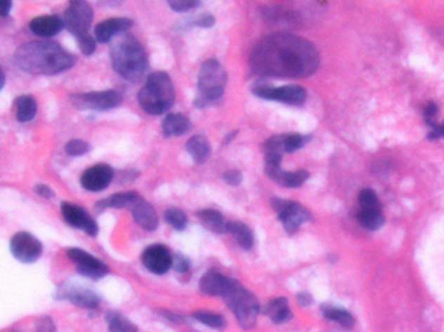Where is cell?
<instances>
[{"mask_svg":"<svg viewBox=\"0 0 444 332\" xmlns=\"http://www.w3.org/2000/svg\"><path fill=\"white\" fill-rule=\"evenodd\" d=\"M320 64L316 46L298 35L275 33L257 43L251 55L252 70L266 77L306 78Z\"/></svg>","mask_w":444,"mask_h":332,"instance_id":"obj_1","label":"cell"},{"mask_svg":"<svg viewBox=\"0 0 444 332\" xmlns=\"http://www.w3.org/2000/svg\"><path fill=\"white\" fill-rule=\"evenodd\" d=\"M18 67L32 74L53 76L69 70L76 64V56L56 42H27L15 53Z\"/></svg>","mask_w":444,"mask_h":332,"instance_id":"obj_2","label":"cell"},{"mask_svg":"<svg viewBox=\"0 0 444 332\" xmlns=\"http://www.w3.org/2000/svg\"><path fill=\"white\" fill-rule=\"evenodd\" d=\"M112 67L117 74L130 82L145 77L148 60L143 46L133 35H120L111 46Z\"/></svg>","mask_w":444,"mask_h":332,"instance_id":"obj_3","label":"cell"},{"mask_svg":"<svg viewBox=\"0 0 444 332\" xmlns=\"http://www.w3.org/2000/svg\"><path fill=\"white\" fill-rule=\"evenodd\" d=\"M174 100V86L165 72H155L150 74L138 94L141 108L151 116H159L169 111Z\"/></svg>","mask_w":444,"mask_h":332,"instance_id":"obj_4","label":"cell"},{"mask_svg":"<svg viewBox=\"0 0 444 332\" xmlns=\"http://www.w3.org/2000/svg\"><path fill=\"white\" fill-rule=\"evenodd\" d=\"M228 82L226 70L218 60H207L197 76V96L195 105L205 108L220 102Z\"/></svg>","mask_w":444,"mask_h":332,"instance_id":"obj_5","label":"cell"},{"mask_svg":"<svg viewBox=\"0 0 444 332\" xmlns=\"http://www.w3.org/2000/svg\"><path fill=\"white\" fill-rule=\"evenodd\" d=\"M226 305L235 315L238 324L243 330H251L256 326L257 317L260 313V304L256 296L234 281L230 290L223 296Z\"/></svg>","mask_w":444,"mask_h":332,"instance_id":"obj_6","label":"cell"},{"mask_svg":"<svg viewBox=\"0 0 444 332\" xmlns=\"http://www.w3.org/2000/svg\"><path fill=\"white\" fill-rule=\"evenodd\" d=\"M252 93L265 100H275L287 105H301L307 100V91L300 86L273 87L266 82H256L252 86Z\"/></svg>","mask_w":444,"mask_h":332,"instance_id":"obj_7","label":"cell"},{"mask_svg":"<svg viewBox=\"0 0 444 332\" xmlns=\"http://www.w3.org/2000/svg\"><path fill=\"white\" fill-rule=\"evenodd\" d=\"M272 206L282 222L283 229L289 234H295L304 222L312 221V214L303 205L280 197L272 199Z\"/></svg>","mask_w":444,"mask_h":332,"instance_id":"obj_8","label":"cell"},{"mask_svg":"<svg viewBox=\"0 0 444 332\" xmlns=\"http://www.w3.org/2000/svg\"><path fill=\"white\" fill-rule=\"evenodd\" d=\"M70 102L78 109L104 112L119 107L122 102V96L119 91L107 90L99 93L72 95Z\"/></svg>","mask_w":444,"mask_h":332,"instance_id":"obj_9","label":"cell"},{"mask_svg":"<svg viewBox=\"0 0 444 332\" xmlns=\"http://www.w3.org/2000/svg\"><path fill=\"white\" fill-rule=\"evenodd\" d=\"M94 11L91 6L82 0L69 3L68 8L65 9L63 22L68 29L69 33L76 35L77 38L82 35L89 34L90 26L93 24Z\"/></svg>","mask_w":444,"mask_h":332,"instance_id":"obj_10","label":"cell"},{"mask_svg":"<svg viewBox=\"0 0 444 332\" xmlns=\"http://www.w3.org/2000/svg\"><path fill=\"white\" fill-rule=\"evenodd\" d=\"M9 251L20 263L33 264L42 255L43 246L34 235L21 231L11 239Z\"/></svg>","mask_w":444,"mask_h":332,"instance_id":"obj_11","label":"cell"},{"mask_svg":"<svg viewBox=\"0 0 444 332\" xmlns=\"http://www.w3.org/2000/svg\"><path fill=\"white\" fill-rule=\"evenodd\" d=\"M67 255L69 260L76 266L77 273L81 274L82 277L90 279H100L110 273L107 265L103 264L100 260L87 253L81 248H69Z\"/></svg>","mask_w":444,"mask_h":332,"instance_id":"obj_12","label":"cell"},{"mask_svg":"<svg viewBox=\"0 0 444 332\" xmlns=\"http://www.w3.org/2000/svg\"><path fill=\"white\" fill-rule=\"evenodd\" d=\"M309 139H311L309 135L295 134V133L280 134V135L269 138L263 145V150H264L265 156L282 157L283 154H291L294 151L300 150Z\"/></svg>","mask_w":444,"mask_h":332,"instance_id":"obj_13","label":"cell"},{"mask_svg":"<svg viewBox=\"0 0 444 332\" xmlns=\"http://www.w3.org/2000/svg\"><path fill=\"white\" fill-rule=\"evenodd\" d=\"M61 214L64 217V221L68 223L69 226L77 229V230L85 231L90 237L98 235V225L91 218V215L86 212L84 208L78 206L72 203H63L61 204Z\"/></svg>","mask_w":444,"mask_h":332,"instance_id":"obj_14","label":"cell"},{"mask_svg":"<svg viewBox=\"0 0 444 332\" xmlns=\"http://www.w3.org/2000/svg\"><path fill=\"white\" fill-rule=\"evenodd\" d=\"M171 260L173 255H171L169 249L162 244H155L145 248L142 255V264L145 265L148 272L156 275L168 273V270L171 267Z\"/></svg>","mask_w":444,"mask_h":332,"instance_id":"obj_15","label":"cell"},{"mask_svg":"<svg viewBox=\"0 0 444 332\" xmlns=\"http://www.w3.org/2000/svg\"><path fill=\"white\" fill-rule=\"evenodd\" d=\"M59 292V300H68L70 304L86 309V310H94L100 305V298L95 293L94 291L78 287V286H64Z\"/></svg>","mask_w":444,"mask_h":332,"instance_id":"obj_16","label":"cell"},{"mask_svg":"<svg viewBox=\"0 0 444 332\" xmlns=\"http://www.w3.org/2000/svg\"><path fill=\"white\" fill-rule=\"evenodd\" d=\"M113 169L107 164H99L89 168L81 177V185L82 187L91 191V192H99L111 185L113 179Z\"/></svg>","mask_w":444,"mask_h":332,"instance_id":"obj_17","label":"cell"},{"mask_svg":"<svg viewBox=\"0 0 444 332\" xmlns=\"http://www.w3.org/2000/svg\"><path fill=\"white\" fill-rule=\"evenodd\" d=\"M233 283H234V279H230L226 275L218 273L216 270H209L208 273H205L200 278L199 290L207 296L223 298L226 295V292L230 290Z\"/></svg>","mask_w":444,"mask_h":332,"instance_id":"obj_18","label":"cell"},{"mask_svg":"<svg viewBox=\"0 0 444 332\" xmlns=\"http://www.w3.org/2000/svg\"><path fill=\"white\" fill-rule=\"evenodd\" d=\"M133 26V21L125 18H115L104 20L95 26V39L96 42L108 43L121 33L126 32Z\"/></svg>","mask_w":444,"mask_h":332,"instance_id":"obj_19","label":"cell"},{"mask_svg":"<svg viewBox=\"0 0 444 332\" xmlns=\"http://www.w3.org/2000/svg\"><path fill=\"white\" fill-rule=\"evenodd\" d=\"M131 214L134 217V221L145 231H155L157 229V214L155 212L152 205L147 203L141 196L137 201L130 208Z\"/></svg>","mask_w":444,"mask_h":332,"instance_id":"obj_20","label":"cell"},{"mask_svg":"<svg viewBox=\"0 0 444 332\" xmlns=\"http://www.w3.org/2000/svg\"><path fill=\"white\" fill-rule=\"evenodd\" d=\"M30 30L33 32V34L43 38H48L58 34L63 29L64 22L59 16H39L35 18L30 21Z\"/></svg>","mask_w":444,"mask_h":332,"instance_id":"obj_21","label":"cell"},{"mask_svg":"<svg viewBox=\"0 0 444 332\" xmlns=\"http://www.w3.org/2000/svg\"><path fill=\"white\" fill-rule=\"evenodd\" d=\"M162 128L165 137H180L191 128V122L181 113H169L162 121Z\"/></svg>","mask_w":444,"mask_h":332,"instance_id":"obj_22","label":"cell"},{"mask_svg":"<svg viewBox=\"0 0 444 332\" xmlns=\"http://www.w3.org/2000/svg\"><path fill=\"white\" fill-rule=\"evenodd\" d=\"M265 314L270 318V321L275 324H287L292 319L290 305L287 298H277L269 301L265 307Z\"/></svg>","mask_w":444,"mask_h":332,"instance_id":"obj_23","label":"cell"},{"mask_svg":"<svg viewBox=\"0 0 444 332\" xmlns=\"http://www.w3.org/2000/svg\"><path fill=\"white\" fill-rule=\"evenodd\" d=\"M200 223L205 229L214 234H226L228 232V221L220 212L214 209H202L197 213Z\"/></svg>","mask_w":444,"mask_h":332,"instance_id":"obj_24","label":"cell"},{"mask_svg":"<svg viewBox=\"0 0 444 332\" xmlns=\"http://www.w3.org/2000/svg\"><path fill=\"white\" fill-rule=\"evenodd\" d=\"M358 221L360 225L369 231L379 230L384 223L382 206L379 208H360L358 212Z\"/></svg>","mask_w":444,"mask_h":332,"instance_id":"obj_25","label":"cell"},{"mask_svg":"<svg viewBox=\"0 0 444 332\" xmlns=\"http://www.w3.org/2000/svg\"><path fill=\"white\" fill-rule=\"evenodd\" d=\"M228 232L233 235V238L235 239V241L242 249L249 251L254 247V234L246 223L240 221L228 222Z\"/></svg>","mask_w":444,"mask_h":332,"instance_id":"obj_26","label":"cell"},{"mask_svg":"<svg viewBox=\"0 0 444 332\" xmlns=\"http://www.w3.org/2000/svg\"><path fill=\"white\" fill-rule=\"evenodd\" d=\"M137 192H120V194H115L110 196L108 199L100 200L99 203H96V211H104L108 208L113 209H122V208H131V205L134 204L138 200Z\"/></svg>","mask_w":444,"mask_h":332,"instance_id":"obj_27","label":"cell"},{"mask_svg":"<svg viewBox=\"0 0 444 332\" xmlns=\"http://www.w3.org/2000/svg\"><path fill=\"white\" fill-rule=\"evenodd\" d=\"M321 312L326 319L333 321L335 324L342 326L343 328L351 330L355 326V318L351 314L348 310L343 307H330V305H322Z\"/></svg>","mask_w":444,"mask_h":332,"instance_id":"obj_28","label":"cell"},{"mask_svg":"<svg viewBox=\"0 0 444 332\" xmlns=\"http://www.w3.org/2000/svg\"><path fill=\"white\" fill-rule=\"evenodd\" d=\"M16 117L18 122H29L34 119L38 105L34 98L30 95H22L16 99Z\"/></svg>","mask_w":444,"mask_h":332,"instance_id":"obj_29","label":"cell"},{"mask_svg":"<svg viewBox=\"0 0 444 332\" xmlns=\"http://www.w3.org/2000/svg\"><path fill=\"white\" fill-rule=\"evenodd\" d=\"M186 148L190 156L197 162H204L211 152L209 143L203 135H194L190 138Z\"/></svg>","mask_w":444,"mask_h":332,"instance_id":"obj_30","label":"cell"},{"mask_svg":"<svg viewBox=\"0 0 444 332\" xmlns=\"http://www.w3.org/2000/svg\"><path fill=\"white\" fill-rule=\"evenodd\" d=\"M309 178V173L307 171H283L275 177V182L281 185L282 187L298 188Z\"/></svg>","mask_w":444,"mask_h":332,"instance_id":"obj_31","label":"cell"},{"mask_svg":"<svg viewBox=\"0 0 444 332\" xmlns=\"http://www.w3.org/2000/svg\"><path fill=\"white\" fill-rule=\"evenodd\" d=\"M105 319L110 332H138L137 326L117 312H110Z\"/></svg>","mask_w":444,"mask_h":332,"instance_id":"obj_32","label":"cell"},{"mask_svg":"<svg viewBox=\"0 0 444 332\" xmlns=\"http://www.w3.org/2000/svg\"><path fill=\"white\" fill-rule=\"evenodd\" d=\"M165 221L168 225H171L173 229L182 231L185 230V227L188 225V215L178 208H169L165 212Z\"/></svg>","mask_w":444,"mask_h":332,"instance_id":"obj_33","label":"cell"},{"mask_svg":"<svg viewBox=\"0 0 444 332\" xmlns=\"http://www.w3.org/2000/svg\"><path fill=\"white\" fill-rule=\"evenodd\" d=\"M192 318H195L197 322L205 324L208 327L212 328H222L225 326V319L223 317L211 312H205V310H199L192 314Z\"/></svg>","mask_w":444,"mask_h":332,"instance_id":"obj_34","label":"cell"},{"mask_svg":"<svg viewBox=\"0 0 444 332\" xmlns=\"http://www.w3.org/2000/svg\"><path fill=\"white\" fill-rule=\"evenodd\" d=\"M359 206L360 208H379L382 205L379 203V199L374 190L364 188L360 191Z\"/></svg>","mask_w":444,"mask_h":332,"instance_id":"obj_35","label":"cell"},{"mask_svg":"<svg viewBox=\"0 0 444 332\" xmlns=\"http://www.w3.org/2000/svg\"><path fill=\"white\" fill-rule=\"evenodd\" d=\"M89 151H90V145L86 143L85 140H79V139L70 140L65 145V152L73 157L82 156V154H87Z\"/></svg>","mask_w":444,"mask_h":332,"instance_id":"obj_36","label":"cell"},{"mask_svg":"<svg viewBox=\"0 0 444 332\" xmlns=\"http://www.w3.org/2000/svg\"><path fill=\"white\" fill-rule=\"evenodd\" d=\"M438 114H439V107L434 102H427L425 109H424V119L430 128H436L438 122Z\"/></svg>","mask_w":444,"mask_h":332,"instance_id":"obj_37","label":"cell"},{"mask_svg":"<svg viewBox=\"0 0 444 332\" xmlns=\"http://www.w3.org/2000/svg\"><path fill=\"white\" fill-rule=\"evenodd\" d=\"M78 46H79V50L82 51L86 56H90L94 53L96 50V39L93 38L90 34L82 35L77 38Z\"/></svg>","mask_w":444,"mask_h":332,"instance_id":"obj_38","label":"cell"},{"mask_svg":"<svg viewBox=\"0 0 444 332\" xmlns=\"http://www.w3.org/2000/svg\"><path fill=\"white\" fill-rule=\"evenodd\" d=\"M168 4L176 12H188L199 7L200 3L197 0H171L168 1Z\"/></svg>","mask_w":444,"mask_h":332,"instance_id":"obj_39","label":"cell"},{"mask_svg":"<svg viewBox=\"0 0 444 332\" xmlns=\"http://www.w3.org/2000/svg\"><path fill=\"white\" fill-rule=\"evenodd\" d=\"M35 332H56V326L48 315H43L35 322Z\"/></svg>","mask_w":444,"mask_h":332,"instance_id":"obj_40","label":"cell"},{"mask_svg":"<svg viewBox=\"0 0 444 332\" xmlns=\"http://www.w3.org/2000/svg\"><path fill=\"white\" fill-rule=\"evenodd\" d=\"M171 266L174 267V270L177 273H188V269H190V261L185 255L177 253L171 260Z\"/></svg>","mask_w":444,"mask_h":332,"instance_id":"obj_41","label":"cell"},{"mask_svg":"<svg viewBox=\"0 0 444 332\" xmlns=\"http://www.w3.org/2000/svg\"><path fill=\"white\" fill-rule=\"evenodd\" d=\"M222 178H223V180H225L228 185H230V186H238V185H240L243 177H242V173H240V171L231 169V171L223 173Z\"/></svg>","mask_w":444,"mask_h":332,"instance_id":"obj_42","label":"cell"},{"mask_svg":"<svg viewBox=\"0 0 444 332\" xmlns=\"http://www.w3.org/2000/svg\"><path fill=\"white\" fill-rule=\"evenodd\" d=\"M194 24L202 27H211L214 25V18L212 15H202L200 18H197Z\"/></svg>","mask_w":444,"mask_h":332,"instance_id":"obj_43","label":"cell"},{"mask_svg":"<svg viewBox=\"0 0 444 332\" xmlns=\"http://www.w3.org/2000/svg\"><path fill=\"white\" fill-rule=\"evenodd\" d=\"M35 192H37V195L42 196L44 199H52V197L55 196L51 188L48 187V186H46V185H38V186H35Z\"/></svg>","mask_w":444,"mask_h":332,"instance_id":"obj_44","label":"cell"},{"mask_svg":"<svg viewBox=\"0 0 444 332\" xmlns=\"http://www.w3.org/2000/svg\"><path fill=\"white\" fill-rule=\"evenodd\" d=\"M444 138V122L438 124L436 128H431V131L429 133V139H440Z\"/></svg>","mask_w":444,"mask_h":332,"instance_id":"obj_45","label":"cell"},{"mask_svg":"<svg viewBox=\"0 0 444 332\" xmlns=\"http://www.w3.org/2000/svg\"><path fill=\"white\" fill-rule=\"evenodd\" d=\"M12 9V1L0 0V18H7Z\"/></svg>","mask_w":444,"mask_h":332,"instance_id":"obj_46","label":"cell"},{"mask_svg":"<svg viewBox=\"0 0 444 332\" xmlns=\"http://www.w3.org/2000/svg\"><path fill=\"white\" fill-rule=\"evenodd\" d=\"M298 303L301 307H309L312 304V296L308 292H301L298 295Z\"/></svg>","mask_w":444,"mask_h":332,"instance_id":"obj_47","label":"cell"},{"mask_svg":"<svg viewBox=\"0 0 444 332\" xmlns=\"http://www.w3.org/2000/svg\"><path fill=\"white\" fill-rule=\"evenodd\" d=\"M6 84V76H4V72L3 69L0 68V90L3 88V86Z\"/></svg>","mask_w":444,"mask_h":332,"instance_id":"obj_48","label":"cell"},{"mask_svg":"<svg viewBox=\"0 0 444 332\" xmlns=\"http://www.w3.org/2000/svg\"><path fill=\"white\" fill-rule=\"evenodd\" d=\"M235 135H237V131H234V133H230V134H228V137H226V139H225V143H229L231 139H234V138H235Z\"/></svg>","mask_w":444,"mask_h":332,"instance_id":"obj_49","label":"cell"}]
</instances>
